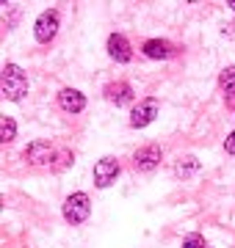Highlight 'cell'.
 Returning a JSON list of instances; mask_svg holds the SVG:
<instances>
[{
    "mask_svg": "<svg viewBox=\"0 0 235 248\" xmlns=\"http://www.w3.org/2000/svg\"><path fill=\"white\" fill-rule=\"evenodd\" d=\"M0 89H3V97L11 99V102H17V99L25 97L28 78H25V72H22V66L6 63V66H3V75H0Z\"/></svg>",
    "mask_w": 235,
    "mask_h": 248,
    "instance_id": "6da1fadb",
    "label": "cell"
},
{
    "mask_svg": "<svg viewBox=\"0 0 235 248\" xmlns=\"http://www.w3.org/2000/svg\"><path fill=\"white\" fill-rule=\"evenodd\" d=\"M22 157H25L28 166H55L58 169V160H61V152L55 149L53 143H47V141H34V143H28L25 152H22Z\"/></svg>",
    "mask_w": 235,
    "mask_h": 248,
    "instance_id": "7a4b0ae2",
    "label": "cell"
},
{
    "mask_svg": "<svg viewBox=\"0 0 235 248\" xmlns=\"http://www.w3.org/2000/svg\"><path fill=\"white\" fill-rule=\"evenodd\" d=\"M61 213H64V221H67V223H72V226H81L83 221H89L91 199L83 193V190H78V193L67 196V202H64Z\"/></svg>",
    "mask_w": 235,
    "mask_h": 248,
    "instance_id": "3957f363",
    "label": "cell"
},
{
    "mask_svg": "<svg viewBox=\"0 0 235 248\" xmlns=\"http://www.w3.org/2000/svg\"><path fill=\"white\" fill-rule=\"evenodd\" d=\"M58 22H61V14L55 9H47L42 17L36 19V25H34V33H36V42L47 45V42H53L55 33H58Z\"/></svg>",
    "mask_w": 235,
    "mask_h": 248,
    "instance_id": "277c9868",
    "label": "cell"
},
{
    "mask_svg": "<svg viewBox=\"0 0 235 248\" xmlns=\"http://www.w3.org/2000/svg\"><path fill=\"white\" fill-rule=\"evenodd\" d=\"M119 177V160L117 157H102L94 166V185L97 187H111Z\"/></svg>",
    "mask_w": 235,
    "mask_h": 248,
    "instance_id": "5b68a950",
    "label": "cell"
},
{
    "mask_svg": "<svg viewBox=\"0 0 235 248\" xmlns=\"http://www.w3.org/2000/svg\"><path fill=\"white\" fill-rule=\"evenodd\" d=\"M161 157H163L161 146L150 143V146H144V149H138L136 155H133V163H136L138 171H155L161 166Z\"/></svg>",
    "mask_w": 235,
    "mask_h": 248,
    "instance_id": "8992f818",
    "label": "cell"
},
{
    "mask_svg": "<svg viewBox=\"0 0 235 248\" xmlns=\"http://www.w3.org/2000/svg\"><path fill=\"white\" fill-rule=\"evenodd\" d=\"M155 116H158V99H144V102H138L133 108V113H130V124L133 127H147V124L155 122Z\"/></svg>",
    "mask_w": 235,
    "mask_h": 248,
    "instance_id": "52a82bcc",
    "label": "cell"
},
{
    "mask_svg": "<svg viewBox=\"0 0 235 248\" xmlns=\"http://www.w3.org/2000/svg\"><path fill=\"white\" fill-rule=\"evenodd\" d=\"M58 105L67 113H81L83 108H86V97L78 89H61L58 91Z\"/></svg>",
    "mask_w": 235,
    "mask_h": 248,
    "instance_id": "ba28073f",
    "label": "cell"
},
{
    "mask_svg": "<svg viewBox=\"0 0 235 248\" xmlns=\"http://www.w3.org/2000/svg\"><path fill=\"white\" fill-rule=\"evenodd\" d=\"M108 55L119 63H127L130 58H133V50H130V45H127V39L122 33H111L108 36Z\"/></svg>",
    "mask_w": 235,
    "mask_h": 248,
    "instance_id": "9c48e42d",
    "label": "cell"
},
{
    "mask_svg": "<svg viewBox=\"0 0 235 248\" xmlns=\"http://www.w3.org/2000/svg\"><path fill=\"white\" fill-rule=\"evenodd\" d=\"M105 99L114 102V105H127V102L133 99V89L127 86L125 80H119V83H108V86H105Z\"/></svg>",
    "mask_w": 235,
    "mask_h": 248,
    "instance_id": "30bf717a",
    "label": "cell"
},
{
    "mask_svg": "<svg viewBox=\"0 0 235 248\" xmlns=\"http://www.w3.org/2000/svg\"><path fill=\"white\" fill-rule=\"evenodd\" d=\"M144 55L147 58H155V61H163V58H169V55L174 53L172 45L166 42V39H150V42H144Z\"/></svg>",
    "mask_w": 235,
    "mask_h": 248,
    "instance_id": "8fae6325",
    "label": "cell"
},
{
    "mask_svg": "<svg viewBox=\"0 0 235 248\" xmlns=\"http://www.w3.org/2000/svg\"><path fill=\"white\" fill-rule=\"evenodd\" d=\"M197 171H199V160L191 157V155H185L183 160H177V163H174V177H180V179L194 177Z\"/></svg>",
    "mask_w": 235,
    "mask_h": 248,
    "instance_id": "7c38bea8",
    "label": "cell"
},
{
    "mask_svg": "<svg viewBox=\"0 0 235 248\" xmlns=\"http://www.w3.org/2000/svg\"><path fill=\"white\" fill-rule=\"evenodd\" d=\"M218 86L224 89L227 102H235V66H227V69L218 75Z\"/></svg>",
    "mask_w": 235,
    "mask_h": 248,
    "instance_id": "4fadbf2b",
    "label": "cell"
},
{
    "mask_svg": "<svg viewBox=\"0 0 235 248\" xmlns=\"http://www.w3.org/2000/svg\"><path fill=\"white\" fill-rule=\"evenodd\" d=\"M14 135H17V122L9 119V116H3V122H0V141L6 143V141H11Z\"/></svg>",
    "mask_w": 235,
    "mask_h": 248,
    "instance_id": "5bb4252c",
    "label": "cell"
},
{
    "mask_svg": "<svg viewBox=\"0 0 235 248\" xmlns=\"http://www.w3.org/2000/svg\"><path fill=\"white\" fill-rule=\"evenodd\" d=\"M183 248H208V246H205L202 234H197V232H194V234H188V237L183 240Z\"/></svg>",
    "mask_w": 235,
    "mask_h": 248,
    "instance_id": "9a60e30c",
    "label": "cell"
},
{
    "mask_svg": "<svg viewBox=\"0 0 235 248\" xmlns=\"http://www.w3.org/2000/svg\"><path fill=\"white\" fill-rule=\"evenodd\" d=\"M224 152L227 155H235V133H230L224 138Z\"/></svg>",
    "mask_w": 235,
    "mask_h": 248,
    "instance_id": "2e32d148",
    "label": "cell"
},
{
    "mask_svg": "<svg viewBox=\"0 0 235 248\" xmlns=\"http://www.w3.org/2000/svg\"><path fill=\"white\" fill-rule=\"evenodd\" d=\"M230 9H233V11H235V3H230Z\"/></svg>",
    "mask_w": 235,
    "mask_h": 248,
    "instance_id": "e0dca14e",
    "label": "cell"
},
{
    "mask_svg": "<svg viewBox=\"0 0 235 248\" xmlns=\"http://www.w3.org/2000/svg\"><path fill=\"white\" fill-rule=\"evenodd\" d=\"M208 248H210V246H208Z\"/></svg>",
    "mask_w": 235,
    "mask_h": 248,
    "instance_id": "ac0fdd59",
    "label": "cell"
}]
</instances>
